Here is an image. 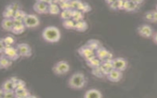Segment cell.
<instances>
[{
	"mask_svg": "<svg viewBox=\"0 0 157 98\" xmlns=\"http://www.w3.org/2000/svg\"><path fill=\"white\" fill-rule=\"evenodd\" d=\"M6 47V45L3 40V39H0V54H2L5 48Z\"/></svg>",
	"mask_w": 157,
	"mask_h": 98,
	"instance_id": "34",
	"label": "cell"
},
{
	"mask_svg": "<svg viewBox=\"0 0 157 98\" xmlns=\"http://www.w3.org/2000/svg\"><path fill=\"white\" fill-rule=\"evenodd\" d=\"M25 28L26 27L22 21H17L13 20V25L11 32L16 35H18L23 33L25 31Z\"/></svg>",
	"mask_w": 157,
	"mask_h": 98,
	"instance_id": "14",
	"label": "cell"
},
{
	"mask_svg": "<svg viewBox=\"0 0 157 98\" xmlns=\"http://www.w3.org/2000/svg\"><path fill=\"white\" fill-rule=\"evenodd\" d=\"M88 24L87 23L83 20L75 22L74 29L78 32H83L87 29Z\"/></svg>",
	"mask_w": 157,
	"mask_h": 98,
	"instance_id": "22",
	"label": "cell"
},
{
	"mask_svg": "<svg viewBox=\"0 0 157 98\" xmlns=\"http://www.w3.org/2000/svg\"><path fill=\"white\" fill-rule=\"evenodd\" d=\"M137 32L140 36L144 38H150L152 37L154 31L153 29L151 26L146 24H143L140 25L137 28Z\"/></svg>",
	"mask_w": 157,
	"mask_h": 98,
	"instance_id": "7",
	"label": "cell"
},
{
	"mask_svg": "<svg viewBox=\"0 0 157 98\" xmlns=\"http://www.w3.org/2000/svg\"><path fill=\"white\" fill-rule=\"evenodd\" d=\"M15 13V10L12 8L10 5H8L4 9L2 12V17L4 18H12Z\"/></svg>",
	"mask_w": 157,
	"mask_h": 98,
	"instance_id": "24",
	"label": "cell"
},
{
	"mask_svg": "<svg viewBox=\"0 0 157 98\" xmlns=\"http://www.w3.org/2000/svg\"><path fill=\"white\" fill-rule=\"evenodd\" d=\"M95 55L101 62L110 60L112 58V53L102 46H101L95 51Z\"/></svg>",
	"mask_w": 157,
	"mask_h": 98,
	"instance_id": "8",
	"label": "cell"
},
{
	"mask_svg": "<svg viewBox=\"0 0 157 98\" xmlns=\"http://www.w3.org/2000/svg\"><path fill=\"white\" fill-rule=\"evenodd\" d=\"M115 1H117V0H105V2L107 4L110 5V4H112V2H115Z\"/></svg>",
	"mask_w": 157,
	"mask_h": 98,
	"instance_id": "39",
	"label": "cell"
},
{
	"mask_svg": "<svg viewBox=\"0 0 157 98\" xmlns=\"http://www.w3.org/2000/svg\"><path fill=\"white\" fill-rule=\"evenodd\" d=\"M72 12H73V10L71 9L62 10L61 11L60 13H59V14H60V17H61V18L63 20L72 18Z\"/></svg>",
	"mask_w": 157,
	"mask_h": 98,
	"instance_id": "25",
	"label": "cell"
},
{
	"mask_svg": "<svg viewBox=\"0 0 157 98\" xmlns=\"http://www.w3.org/2000/svg\"><path fill=\"white\" fill-rule=\"evenodd\" d=\"M102 96H103L99 90L94 88L87 90L83 95L85 98H101L102 97Z\"/></svg>",
	"mask_w": 157,
	"mask_h": 98,
	"instance_id": "17",
	"label": "cell"
},
{
	"mask_svg": "<svg viewBox=\"0 0 157 98\" xmlns=\"http://www.w3.org/2000/svg\"><path fill=\"white\" fill-rule=\"evenodd\" d=\"M15 97L16 98H28L31 97V94L27 88L24 87L16 88L14 90Z\"/></svg>",
	"mask_w": 157,
	"mask_h": 98,
	"instance_id": "15",
	"label": "cell"
},
{
	"mask_svg": "<svg viewBox=\"0 0 157 98\" xmlns=\"http://www.w3.org/2000/svg\"><path fill=\"white\" fill-rule=\"evenodd\" d=\"M16 88L15 77H11L9 79L6 80L1 85L0 88L2 91H14Z\"/></svg>",
	"mask_w": 157,
	"mask_h": 98,
	"instance_id": "13",
	"label": "cell"
},
{
	"mask_svg": "<svg viewBox=\"0 0 157 98\" xmlns=\"http://www.w3.org/2000/svg\"><path fill=\"white\" fill-rule=\"evenodd\" d=\"M86 83V79L85 75L80 72L73 74L69 78L67 85L69 88L73 89H80L83 88Z\"/></svg>",
	"mask_w": 157,
	"mask_h": 98,
	"instance_id": "2",
	"label": "cell"
},
{
	"mask_svg": "<svg viewBox=\"0 0 157 98\" xmlns=\"http://www.w3.org/2000/svg\"><path fill=\"white\" fill-rule=\"evenodd\" d=\"M59 7L61 10H65V9H71V5H70V0L66 1L64 2L59 3Z\"/></svg>",
	"mask_w": 157,
	"mask_h": 98,
	"instance_id": "32",
	"label": "cell"
},
{
	"mask_svg": "<svg viewBox=\"0 0 157 98\" xmlns=\"http://www.w3.org/2000/svg\"><path fill=\"white\" fill-rule=\"evenodd\" d=\"M85 61H86L87 65L91 69L96 68V67L100 66V65L101 64V61L96 56V55L89 58L86 59Z\"/></svg>",
	"mask_w": 157,
	"mask_h": 98,
	"instance_id": "16",
	"label": "cell"
},
{
	"mask_svg": "<svg viewBox=\"0 0 157 98\" xmlns=\"http://www.w3.org/2000/svg\"><path fill=\"white\" fill-rule=\"evenodd\" d=\"M61 12V9L59 6L54 2H52L48 4V13L52 15H58Z\"/></svg>",
	"mask_w": 157,
	"mask_h": 98,
	"instance_id": "21",
	"label": "cell"
},
{
	"mask_svg": "<svg viewBox=\"0 0 157 98\" xmlns=\"http://www.w3.org/2000/svg\"><path fill=\"white\" fill-rule=\"evenodd\" d=\"M87 46H88L90 48H91L93 50H94V51L99 48L100 47L101 43L100 42L95 39H90L89 40H88V42L85 43Z\"/></svg>",
	"mask_w": 157,
	"mask_h": 98,
	"instance_id": "26",
	"label": "cell"
},
{
	"mask_svg": "<svg viewBox=\"0 0 157 98\" xmlns=\"http://www.w3.org/2000/svg\"><path fill=\"white\" fill-rule=\"evenodd\" d=\"M139 5L136 4L135 2H132L131 0H127L124 1L123 4V10H124L126 12H134L135 11Z\"/></svg>",
	"mask_w": 157,
	"mask_h": 98,
	"instance_id": "20",
	"label": "cell"
},
{
	"mask_svg": "<svg viewBox=\"0 0 157 98\" xmlns=\"http://www.w3.org/2000/svg\"><path fill=\"white\" fill-rule=\"evenodd\" d=\"M152 40L153 41V42L157 45V31L155 33H153V36H152Z\"/></svg>",
	"mask_w": 157,
	"mask_h": 98,
	"instance_id": "35",
	"label": "cell"
},
{
	"mask_svg": "<svg viewBox=\"0 0 157 98\" xmlns=\"http://www.w3.org/2000/svg\"><path fill=\"white\" fill-rule=\"evenodd\" d=\"M110 8L112 10H120L119 8V0H117L115 2H112V4H110Z\"/></svg>",
	"mask_w": 157,
	"mask_h": 98,
	"instance_id": "33",
	"label": "cell"
},
{
	"mask_svg": "<svg viewBox=\"0 0 157 98\" xmlns=\"http://www.w3.org/2000/svg\"><path fill=\"white\" fill-rule=\"evenodd\" d=\"M23 22L25 27L28 28H36L40 24L39 18L34 14H26Z\"/></svg>",
	"mask_w": 157,
	"mask_h": 98,
	"instance_id": "5",
	"label": "cell"
},
{
	"mask_svg": "<svg viewBox=\"0 0 157 98\" xmlns=\"http://www.w3.org/2000/svg\"><path fill=\"white\" fill-rule=\"evenodd\" d=\"M48 4L41 2L36 1L33 5V9L36 12L39 14L48 13Z\"/></svg>",
	"mask_w": 157,
	"mask_h": 98,
	"instance_id": "12",
	"label": "cell"
},
{
	"mask_svg": "<svg viewBox=\"0 0 157 98\" xmlns=\"http://www.w3.org/2000/svg\"><path fill=\"white\" fill-rule=\"evenodd\" d=\"M107 79L111 82H118L123 77V72L118 70L112 69L106 75Z\"/></svg>",
	"mask_w": 157,
	"mask_h": 98,
	"instance_id": "10",
	"label": "cell"
},
{
	"mask_svg": "<svg viewBox=\"0 0 157 98\" xmlns=\"http://www.w3.org/2000/svg\"><path fill=\"white\" fill-rule=\"evenodd\" d=\"M156 10L157 11V5H156Z\"/></svg>",
	"mask_w": 157,
	"mask_h": 98,
	"instance_id": "41",
	"label": "cell"
},
{
	"mask_svg": "<svg viewBox=\"0 0 157 98\" xmlns=\"http://www.w3.org/2000/svg\"><path fill=\"white\" fill-rule=\"evenodd\" d=\"M72 19L75 21H78L82 20L83 19V12L78 10H73Z\"/></svg>",
	"mask_w": 157,
	"mask_h": 98,
	"instance_id": "27",
	"label": "cell"
},
{
	"mask_svg": "<svg viewBox=\"0 0 157 98\" xmlns=\"http://www.w3.org/2000/svg\"><path fill=\"white\" fill-rule=\"evenodd\" d=\"M1 27L7 31H10L13 25V20L12 18H4L1 21Z\"/></svg>",
	"mask_w": 157,
	"mask_h": 98,
	"instance_id": "19",
	"label": "cell"
},
{
	"mask_svg": "<svg viewBox=\"0 0 157 98\" xmlns=\"http://www.w3.org/2000/svg\"><path fill=\"white\" fill-rule=\"evenodd\" d=\"M70 70L69 62L64 60H61L56 62L52 67L53 73L56 75H63L67 74Z\"/></svg>",
	"mask_w": 157,
	"mask_h": 98,
	"instance_id": "3",
	"label": "cell"
},
{
	"mask_svg": "<svg viewBox=\"0 0 157 98\" xmlns=\"http://www.w3.org/2000/svg\"><path fill=\"white\" fill-rule=\"evenodd\" d=\"M75 24V21L72 19H67V20H63V26L64 28L67 29H74Z\"/></svg>",
	"mask_w": 157,
	"mask_h": 98,
	"instance_id": "28",
	"label": "cell"
},
{
	"mask_svg": "<svg viewBox=\"0 0 157 98\" xmlns=\"http://www.w3.org/2000/svg\"><path fill=\"white\" fill-rule=\"evenodd\" d=\"M121 1H127V0H121Z\"/></svg>",
	"mask_w": 157,
	"mask_h": 98,
	"instance_id": "42",
	"label": "cell"
},
{
	"mask_svg": "<svg viewBox=\"0 0 157 98\" xmlns=\"http://www.w3.org/2000/svg\"><path fill=\"white\" fill-rule=\"evenodd\" d=\"M110 61L113 69L123 72L127 68L128 61L124 58L117 57L115 58H112Z\"/></svg>",
	"mask_w": 157,
	"mask_h": 98,
	"instance_id": "4",
	"label": "cell"
},
{
	"mask_svg": "<svg viewBox=\"0 0 157 98\" xmlns=\"http://www.w3.org/2000/svg\"><path fill=\"white\" fill-rule=\"evenodd\" d=\"M67 1V0H58V2H59V3H61V2H64V1Z\"/></svg>",
	"mask_w": 157,
	"mask_h": 98,
	"instance_id": "40",
	"label": "cell"
},
{
	"mask_svg": "<svg viewBox=\"0 0 157 98\" xmlns=\"http://www.w3.org/2000/svg\"><path fill=\"white\" fill-rule=\"evenodd\" d=\"M92 72H93V75H94L95 76L98 77H102L104 75H105L100 66H99L96 68H94V69H92Z\"/></svg>",
	"mask_w": 157,
	"mask_h": 98,
	"instance_id": "30",
	"label": "cell"
},
{
	"mask_svg": "<svg viewBox=\"0 0 157 98\" xmlns=\"http://www.w3.org/2000/svg\"><path fill=\"white\" fill-rule=\"evenodd\" d=\"M131 1H132L134 2H135L137 5H140V4H141L144 2V0H131Z\"/></svg>",
	"mask_w": 157,
	"mask_h": 98,
	"instance_id": "36",
	"label": "cell"
},
{
	"mask_svg": "<svg viewBox=\"0 0 157 98\" xmlns=\"http://www.w3.org/2000/svg\"><path fill=\"white\" fill-rule=\"evenodd\" d=\"M77 52L79 54V55L85 59L95 55V51L93 50L91 48H90L86 44L80 47L77 50Z\"/></svg>",
	"mask_w": 157,
	"mask_h": 98,
	"instance_id": "11",
	"label": "cell"
},
{
	"mask_svg": "<svg viewBox=\"0 0 157 98\" xmlns=\"http://www.w3.org/2000/svg\"><path fill=\"white\" fill-rule=\"evenodd\" d=\"M12 61L9 59L5 55L1 54L0 55V69H7L12 64Z\"/></svg>",
	"mask_w": 157,
	"mask_h": 98,
	"instance_id": "18",
	"label": "cell"
},
{
	"mask_svg": "<svg viewBox=\"0 0 157 98\" xmlns=\"http://www.w3.org/2000/svg\"><path fill=\"white\" fill-rule=\"evenodd\" d=\"M36 1H41V2H45V3H47L49 4L50 3L53 2V0H36Z\"/></svg>",
	"mask_w": 157,
	"mask_h": 98,
	"instance_id": "38",
	"label": "cell"
},
{
	"mask_svg": "<svg viewBox=\"0 0 157 98\" xmlns=\"http://www.w3.org/2000/svg\"><path fill=\"white\" fill-rule=\"evenodd\" d=\"M3 40L6 45V47L9 46H13L15 43V39L13 37L11 36H7L5 37L2 38Z\"/></svg>",
	"mask_w": 157,
	"mask_h": 98,
	"instance_id": "29",
	"label": "cell"
},
{
	"mask_svg": "<svg viewBox=\"0 0 157 98\" xmlns=\"http://www.w3.org/2000/svg\"><path fill=\"white\" fill-rule=\"evenodd\" d=\"M15 47L20 57L29 58L32 55L31 48L28 44L26 43H18Z\"/></svg>",
	"mask_w": 157,
	"mask_h": 98,
	"instance_id": "6",
	"label": "cell"
},
{
	"mask_svg": "<svg viewBox=\"0 0 157 98\" xmlns=\"http://www.w3.org/2000/svg\"><path fill=\"white\" fill-rule=\"evenodd\" d=\"M42 36L44 40L47 42L56 43L60 40L61 32L57 27L48 26L43 29Z\"/></svg>",
	"mask_w": 157,
	"mask_h": 98,
	"instance_id": "1",
	"label": "cell"
},
{
	"mask_svg": "<svg viewBox=\"0 0 157 98\" xmlns=\"http://www.w3.org/2000/svg\"><path fill=\"white\" fill-rule=\"evenodd\" d=\"M153 20L154 21H157V11L153 10Z\"/></svg>",
	"mask_w": 157,
	"mask_h": 98,
	"instance_id": "37",
	"label": "cell"
},
{
	"mask_svg": "<svg viewBox=\"0 0 157 98\" xmlns=\"http://www.w3.org/2000/svg\"><path fill=\"white\" fill-rule=\"evenodd\" d=\"M3 54L12 61H17L20 57L16 47H14L13 46L6 47Z\"/></svg>",
	"mask_w": 157,
	"mask_h": 98,
	"instance_id": "9",
	"label": "cell"
},
{
	"mask_svg": "<svg viewBox=\"0 0 157 98\" xmlns=\"http://www.w3.org/2000/svg\"><path fill=\"white\" fill-rule=\"evenodd\" d=\"M26 13L21 10V9H18L17 10L15 13H14V15L12 17V18L14 20H17V21H22L23 20V19L25 18V16L26 15Z\"/></svg>",
	"mask_w": 157,
	"mask_h": 98,
	"instance_id": "23",
	"label": "cell"
},
{
	"mask_svg": "<svg viewBox=\"0 0 157 98\" xmlns=\"http://www.w3.org/2000/svg\"><path fill=\"white\" fill-rule=\"evenodd\" d=\"M145 18L150 22H154L153 20V10L147 12L145 14Z\"/></svg>",
	"mask_w": 157,
	"mask_h": 98,
	"instance_id": "31",
	"label": "cell"
}]
</instances>
